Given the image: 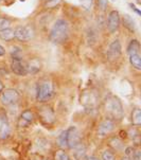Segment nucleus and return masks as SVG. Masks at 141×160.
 I'll return each mask as SVG.
<instances>
[{
	"instance_id": "f257e3e1",
	"label": "nucleus",
	"mask_w": 141,
	"mask_h": 160,
	"mask_svg": "<svg viewBox=\"0 0 141 160\" xmlns=\"http://www.w3.org/2000/svg\"><path fill=\"white\" fill-rule=\"evenodd\" d=\"M69 24L65 19H58L54 22L49 34V39L53 44H64L69 37Z\"/></svg>"
},
{
	"instance_id": "f03ea898",
	"label": "nucleus",
	"mask_w": 141,
	"mask_h": 160,
	"mask_svg": "<svg viewBox=\"0 0 141 160\" xmlns=\"http://www.w3.org/2000/svg\"><path fill=\"white\" fill-rule=\"evenodd\" d=\"M105 112H106L107 116L109 117V119L112 120H121L123 118L124 110L122 103L117 97L115 96H109L105 100Z\"/></svg>"
},
{
	"instance_id": "7ed1b4c3",
	"label": "nucleus",
	"mask_w": 141,
	"mask_h": 160,
	"mask_svg": "<svg viewBox=\"0 0 141 160\" xmlns=\"http://www.w3.org/2000/svg\"><path fill=\"white\" fill-rule=\"evenodd\" d=\"M54 94V88L51 82L49 81H43L38 83L36 88V100L40 103L48 102L52 99Z\"/></svg>"
},
{
	"instance_id": "20e7f679",
	"label": "nucleus",
	"mask_w": 141,
	"mask_h": 160,
	"mask_svg": "<svg viewBox=\"0 0 141 160\" xmlns=\"http://www.w3.org/2000/svg\"><path fill=\"white\" fill-rule=\"evenodd\" d=\"M34 29L31 26H19L14 30V38L18 42H29L34 36Z\"/></svg>"
},
{
	"instance_id": "39448f33",
	"label": "nucleus",
	"mask_w": 141,
	"mask_h": 160,
	"mask_svg": "<svg viewBox=\"0 0 141 160\" xmlns=\"http://www.w3.org/2000/svg\"><path fill=\"white\" fill-rule=\"evenodd\" d=\"M19 100V92L14 88H7L1 91L0 101L5 106H10L12 104H15Z\"/></svg>"
},
{
	"instance_id": "423d86ee",
	"label": "nucleus",
	"mask_w": 141,
	"mask_h": 160,
	"mask_svg": "<svg viewBox=\"0 0 141 160\" xmlns=\"http://www.w3.org/2000/svg\"><path fill=\"white\" fill-rule=\"evenodd\" d=\"M121 24L120 13L116 10H113L108 13L107 16V30L110 34H113L118 31Z\"/></svg>"
},
{
	"instance_id": "0eeeda50",
	"label": "nucleus",
	"mask_w": 141,
	"mask_h": 160,
	"mask_svg": "<svg viewBox=\"0 0 141 160\" xmlns=\"http://www.w3.org/2000/svg\"><path fill=\"white\" fill-rule=\"evenodd\" d=\"M67 132V144H68V148H74L75 146L82 143V138L78 132V128L75 126L69 127L68 129H66Z\"/></svg>"
},
{
	"instance_id": "6e6552de",
	"label": "nucleus",
	"mask_w": 141,
	"mask_h": 160,
	"mask_svg": "<svg viewBox=\"0 0 141 160\" xmlns=\"http://www.w3.org/2000/svg\"><path fill=\"white\" fill-rule=\"evenodd\" d=\"M38 117L40 119V121L44 124L50 125V124L54 123L55 121V115H54L53 109L48 105H44L38 109Z\"/></svg>"
},
{
	"instance_id": "1a4fd4ad",
	"label": "nucleus",
	"mask_w": 141,
	"mask_h": 160,
	"mask_svg": "<svg viewBox=\"0 0 141 160\" xmlns=\"http://www.w3.org/2000/svg\"><path fill=\"white\" fill-rule=\"evenodd\" d=\"M11 70L14 74L19 75V77H24L28 74L27 63H24L23 59H13L11 64Z\"/></svg>"
},
{
	"instance_id": "9d476101",
	"label": "nucleus",
	"mask_w": 141,
	"mask_h": 160,
	"mask_svg": "<svg viewBox=\"0 0 141 160\" xmlns=\"http://www.w3.org/2000/svg\"><path fill=\"white\" fill-rule=\"evenodd\" d=\"M115 128V122L112 119H105L100 123L99 127H98V135L100 137H106Z\"/></svg>"
},
{
	"instance_id": "9b49d317",
	"label": "nucleus",
	"mask_w": 141,
	"mask_h": 160,
	"mask_svg": "<svg viewBox=\"0 0 141 160\" xmlns=\"http://www.w3.org/2000/svg\"><path fill=\"white\" fill-rule=\"evenodd\" d=\"M11 134V126L4 113H0V139H8Z\"/></svg>"
},
{
	"instance_id": "f8f14e48",
	"label": "nucleus",
	"mask_w": 141,
	"mask_h": 160,
	"mask_svg": "<svg viewBox=\"0 0 141 160\" xmlns=\"http://www.w3.org/2000/svg\"><path fill=\"white\" fill-rule=\"evenodd\" d=\"M122 54V47H121V42L119 39H115L110 42L109 47H108V52L107 55L109 58L115 59L118 58Z\"/></svg>"
},
{
	"instance_id": "ddd939ff",
	"label": "nucleus",
	"mask_w": 141,
	"mask_h": 160,
	"mask_svg": "<svg viewBox=\"0 0 141 160\" xmlns=\"http://www.w3.org/2000/svg\"><path fill=\"white\" fill-rule=\"evenodd\" d=\"M97 102H98V97L93 92H89V93L84 92L83 97L81 98V103L86 108H90V109H93V108L97 106Z\"/></svg>"
},
{
	"instance_id": "4468645a",
	"label": "nucleus",
	"mask_w": 141,
	"mask_h": 160,
	"mask_svg": "<svg viewBox=\"0 0 141 160\" xmlns=\"http://www.w3.org/2000/svg\"><path fill=\"white\" fill-rule=\"evenodd\" d=\"M34 121V113L31 109H26L21 112L20 118L18 120L19 127H28Z\"/></svg>"
},
{
	"instance_id": "2eb2a0df",
	"label": "nucleus",
	"mask_w": 141,
	"mask_h": 160,
	"mask_svg": "<svg viewBox=\"0 0 141 160\" xmlns=\"http://www.w3.org/2000/svg\"><path fill=\"white\" fill-rule=\"evenodd\" d=\"M122 23H123L124 28L127 29L132 33L136 31V22L133 19L132 16H129L128 14H124V16L122 17Z\"/></svg>"
},
{
	"instance_id": "dca6fc26",
	"label": "nucleus",
	"mask_w": 141,
	"mask_h": 160,
	"mask_svg": "<svg viewBox=\"0 0 141 160\" xmlns=\"http://www.w3.org/2000/svg\"><path fill=\"white\" fill-rule=\"evenodd\" d=\"M74 151V158L77 160H87V155H86V148L84 146L83 143L75 146L72 148Z\"/></svg>"
},
{
	"instance_id": "f3484780",
	"label": "nucleus",
	"mask_w": 141,
	"mask_h": 160,
	"mask_svg": "<svg viewBox=\"0 0 141 160\" xmlns=\"http://www.w3.org/2000/svg\"><path fill=\"white\" fill-rule=\"evenodd\" d=\"M140 50H141V46L138 39H132L126 48V51L128 55L134 54V53H140Z\"/></svg>"
},
{
	"instance_id": "a211bd4d",
	"label": "nucleus",
	"mask_w": 141,
	"mask_h": 160,
	"mask_svg": "<svg viewBox=\"0 0 141 160\" xmlns=\"http://www.w3.org/2000/svg\"><path fill=\"white\" fill-rule=\"evenodd\" d=\"M0 39L3 42H12L14 38V30L8 28L4 30H0Z\"/></svg>"
},
{
	"instance_id": "6ab92c4d",
	"label": "nucleus",
	"mask_w": 141,
	"mask_h": 160,
	"mask_svg": "<svg viewBox=\"0 0 141 160\" xmlns=\"http://www.w3.org/2000/svg\"><path fill=\"white\" fill-rule=\"evenodd\" d=\"M129 56V63L135 69L137 70H141V56L140 53H134L131 54Z\"/></svg>"
},
{
	"instance_id": "aec40b11",
	"label": "nucleus",
	"mask_w": 141,
	"mask_h": 160,
	"mask_svg": "<svg viewBox=\"0 0 141 160\" xmlns=\"http://www.w3.org/2000/svg\"><path fill=\"white\" fill-rule=\"evenodd\" d=\"M132 123L135 126H139L141 124V110L139 108H134L132 112Z\"/></svg>"
},
{
	"instance_id": "412c9836",
	"label": "nucleus",
	"mask_w": 141,
	"mask_h": 160,
	"mask_svg": "<svg viewBox=\"0 0 141 160\" xmlns=\"http://www.w3.org/2000/svg\"><path fill=\"white\" fill-rule=\"evenodd\" d=\"M58 144L61 148H68V144H67V132L64 131L59 134L58 137Z\"/></svg>"
},
{
	"instance_id": "4be33fe9",
	"label": "nucleus",
	"mask_w": 141,
	"mask_h": 160,
	"mask_svg": "<svg viewBox=\"0 0 141 160\" xmlns=\"http://www.w3.org/2000/svg\"><path fill=\"white\" fill-rule=\"evenodd\" d=\"M54 160H71L68 154L65 152V150L61 148V150L55 151L54 153Z\"/></svg>"
},
{
	"instance_id": "5701e85b",
	"label": "nucleus",
	"mask_w": 141,
	"mask_h": 160,
	"mask_svg": "<svg viewBox=\"0 0 141 160\" xmlns=\"http://www.w3.org/2000/svg\"><path fill=\"white\" fill-rule=\"evenodd\" d=\"M109 144H110L112 148H115L116 151H119V150H121V148H123L122 142L118 139V138H113V139L109 141Z\"/></svg>"
},
{
	"instance_id": "b1692460",
	"label": "nucleus",
	"mask_w": 141,
	"mask_h": 160,
	"mask_svg": "<svg viewBox=\"0 0 141 160\" xmlns=\"http://www.w3.org/2000/svg\"><path fill=\"white\" fill-rule=\"evenodd\" d=\"M61 2H62V0H46L45 8L46 9H54V8L59 5Z\"/></svg>"
},
{
	"instance_id": "393cba45",
	"label": "nucleus",
	"mask_w": 141,
	"mask_h": 160,
	"mask_svg": "<svg viewBox=\"0 0 141 160\" xmlns=\"http://www.w3.org/2000/svg\"><path fill=\"white\" fill-rule=\"evenodd\" d=\"M97 5L101 12H105L108 7V0H96Z\"/></svg>"
},
{
	"instance_id": "a878e982",
	"label": "nucleus",
	"mask_w": 141,
	"mask_h": 160,
	"mask_svg": "<svg viewBox=\"0 0 141 160\" xmlns=\"http://www.w3.org/2000/svg\"><path fill=\"white\" fill-rule=\"evenodd\" d=\"M11 27V20L5 17H0V30H4Z\"/></svg>"
},
{
	"instance_id": "bb28decb",
	"label": "nucleus",
	"mask_w": 141,
	"mask_h": 160,
	"mask_svg": "<svg viewBox=\"0 0 141 160\" xmlns=\"http://www.w3.org/2000/svg\"><path fill=\"white\" fill-rule=\"evenodd\" d=\"M102 159L103 160H116L113 153L109 150H106L104 153L102 154Z\"/></svg>"
},
{
	"instance_id": "cd10ccee",
	"label": "nucleus",
	"mask_w": 141,
	"mask_h": 160,
	"mask_svg": "<svg viewBox=\"0 0 141 160\" xmlns=\"http://www.w3.org/2000/svg\"><path fill=\"white\" fill-rule=\"evenodd\" d=\"M128 5H129V8H131V9H132L133 11H134V12L136 13V14H137L138 16H140V15H141V11H140L139 9H138V8H137L134 3H129Z\"/></svg>"
},
{
	"instance_id": "c85d7f7f",
	"label": "nucleus",
	"mask_w": 141,
	"mask_h": 160,
	"mask_svg": "<svg viewBox=\"0 0 141 160\" xmlns=\"http://www.w3.org/2000/svg\"><path fill=\"white\" fill-rule=\"evenodd\" d=\"M133 160H141V153L139 151L135 152V153L133 154Z\"/></svg>"
},
{
	"instance_id": "c756f323",
	"label": "nucleus",
	"mask_w": 141,
	"mask_h": 160,
	"mask_svg": "<svg viewBox=\"0 0 141 160\" xmlns=\"http://www.w3.org/2000/svg\"><path fill=\"white\" fill-rule=\"evenodd\" d=\"M4 55H5V49L0 45V58H1V56H4Z\"/></svg>"
},
{
	"instance_id": "7c9ffc66",
	"label": "nucleus",
	"mask_w": 141,
	"mask_h": 160,
	"mask_svg": "<svg viewBox=\"0 0 141 160\" xmlns=\"http://www.w3.org/2000/svg\"><path fill=\"white\" fill-rule=\"evenodd\" d=\"M4 89V86H3V83L1 82V81H0V92H1L2 90H3Z\"/></svg>"
},
{
	"instance_id": "2f4dec72",
	"label": "nucleus",
	"mask_w": 141,
	"mask_h": 160,
	"mask_svg": "<svg viewBox=\"0 0 141 160\" xmlns=\"http://www.w3.org/2000/svg\"><path fill=\"white\" fill-rule=\"evenodd\" d=\"M87 160H100V159L97 158V157H87Z\"/></svg>"
},
{
	"instance_id": "473e14b6",
	"label": "nucleus",
	"mask_w": 141,
	"mask_h": 160,
	"mask_svg": "<svg viewBox=\"0 0 141 160\" xmlns=\"http://www.w3.org/2000/svg\"><path fill=\"white\" fill-rule=\"evenodd\" d=\"M121 160H131V158H129L128 156H124V157H122Z\"/></svg>"
},
{
	"instance_id": "72a5a7b5",
	"label": "nucleus",
	"mask_w": 141,
	"mask_h": 160,
	"mask_svg": "<svg viewBox=\"0 0 141 160\" xmlns=\"http://www.w3.org/2000/svg\"><path fill=\"white\" fill-rule=\"evenodd\" d=\"M112 1H116V0H112Z\"/></svg>"
}]
</instances>
